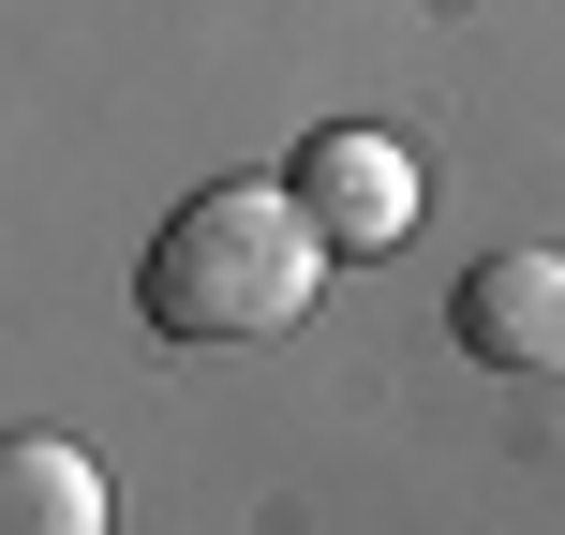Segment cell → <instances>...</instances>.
Returning a JSON list of instances; mask_svg holds the SVG:
<instances>
[{"label": "cell", "instance_id": "6da1fadb", "mask_svg": "<svg viewBox=\"0 0 565 535\" xmlns=\"http://www.w3.org/2000/svg\"><path fill=\"white\" fill-rule=\"evenodd\" d=\"M328 282V224L298 208V179H209L164 238H149V328L164 342H268Z\"/></svg>", "mask_w": 565, "mask_h": 535}, {"label": "cell", "instance_id": "7a4b0ae2", "mask_svg": "<svg viewBox=\"0 0 565 535\" xmlns=\"http://www.w3.org/2000/svg\"><path fill=\"white\" fill-rule=\"evenodd\" d=\"M298 208L328 224V254H402V238H417V164L342 119V135L298 149Z\"/></svg>", "mask_w": 565, "mask_h": 535}, {"label": "cell", "instance_id": "3957f363", "mask_svg": "<svg viewBox=\"0 0 565 535\" xmlns=\"http://www.w3.org/2000/svg\"><path fill=\"white\" fill-rule=\"evenodd\" d=\"M461 342L491 372H565V254H491L461 282Z\"/></svg>", "mask_w": 565, "mask_h": 535}, {"label": "cell", "instance_id": "277c9868", "mask_svg": "<svg viewBox=\"0 0 565 535\" xmlns=\"http://www.w3.org/2000/svg\"><path fill=\"white\" fill-rule=\"evenodd\" d=\"M0 535H105V477H89V447L15 431V447H0Z\"/></svg>", "mask_w": 565, "mask_h": 535}]
</instances>
